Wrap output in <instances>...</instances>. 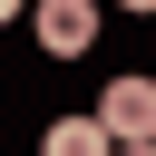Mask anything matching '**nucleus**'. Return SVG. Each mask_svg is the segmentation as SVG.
I'll list each match as a JSON object with an SVG mask.
<instances>
[{"mask_svg": "<svg viewBox=\"0 0 156 156\" xmlns=\"http://www.w3.org/2000/svg\"><path fill=\"white\" fill-rule=\"evenodd\" d=\"M107 156H156V146H107Z\"/></svg>", "mask_w": 156, "mask_h": 156, "instance_id": "obj_5", "label": "nucleus"}, {"mask_svg": "<svg viewBox=\"0 0 156 156\" xmlns=\"http://www.w3.org/2000/svg\"><path fill=\"white\" fill-rule=\"evenodd\" d=\"M117 10H156V0H117Z\"/></svg>", "mask_w": 156, "mask_h": 156, "instance_id": "obj_6", "label": "nucleus"}, {"mask_svg": "<svg viewBox=\"0 0 156 156\" xmlns=\"http://www.w3.org/2000/svg\"><path fill=\"white\" fill-rule=\"evenodd\" d=\"M98 136L107 146H156V78H117V88H98Z\"/></svg>", "mask_w": 156, "mask_h": 156, "instance_id": "obj_1", "label": "nucleus"}, {"mask_svg": "<svg viewBox=\"0 0 156 156\" xmlns=\"http://www.w3.org/2000/svg\"><path fill=\"white\" fill-rule=\"evenodd\" d=\"M29 29H39V49H49V58H78V49L98 39V0H39V10H29Z\"/></svg>", "mask_w": 156, "mask_h": 156, "instance_id": "obj_2", "label": "nucleus"}, {"mask_svg": "<svg viewBox=\"0 0 156 156\" xmlns=\"http://www.w3.org/2000/svg\"><path fill=\"white\" fill-rule=\"evenodd\" d=\"M39 156H107V136H98V117H58L39 136Z\"/></svg>", "mask_w": 156, "mask_h": 156, "instance_id": "obj_3", "label": "nucleus"}, {"mask_svg": "<svg viewBox=\"0 0 156 156\" xmlns=\"http://www.w3.org/2000/svg\"><path fill=\"white\" fill-rule=\"evenodd\" d=\"M20 10H29V0H0V20H20Z\"/></svg>", "mask_w": 156, "mask_h": 156, "instance_id": "obj_4", "label": "nucleus"}]
</instances>
